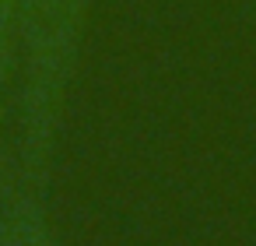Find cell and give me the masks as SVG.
<instances>
[{
	"mask_svg": "<svg viewBox=\"0 0 256 246\" xmlns=\"http://www.w3.org/2000/svg\"><path fill=\"white\" fill-rule=\"evenodd\" d=\"M0 246H60L36 190H8L0 200Z\"/></svg>",
	"mask_w": 256,
	"mask_h": 246,
	"instance_id": "2",
	"label": "cell"
},
{
	"mask_svg": "<svg viewBox=\"0 0 256 246\" xmlns=\"http://www.w3.org/2000/svg\"><path fill=\"white\" fill-rule=\"evenodd\" d=\"M92 0H14L18 25V155L32 183L50 176L74 88Z\"/></svg>",
	"mask_w": 256,
	"mask_h": 246,
	"instance_id": "1",
	"label": "cell"
}]
</instances>
